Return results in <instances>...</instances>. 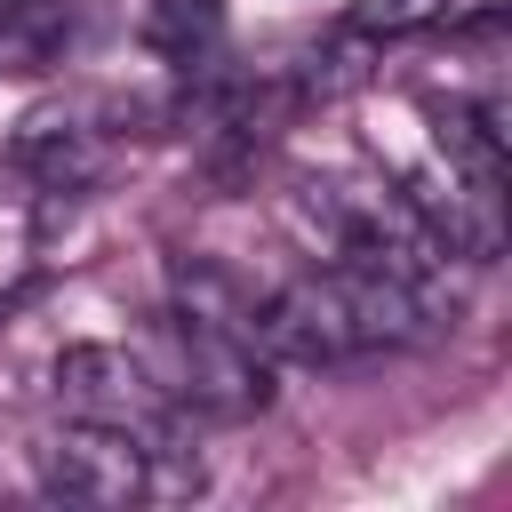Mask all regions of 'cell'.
Instances as JSON below:
<instances>
[{
  "label": "cell",
  "mask_w": 512,
  "mask_h": 512,
  "mask_svg": "<svg viewBox=\"0 0 512 512\" xmlns=\"http://www.w3.org/2000/svg\"><path fill=\"white\" fill-rule=\"evenodd\" d=\"M56 400H64L72 416H88V424H120V432H136V440H160V400H168V384H160L136 352H120V344H72V352L56 360Z\"/></svg>",
  "instance_id": "cell-2"
},
{
  "label": "cell",
  "mask_w": 512,
  "mask_h": 512,
  "mask_svg": "<svg viewBox=\"0 0 512 512\" xmlns=\"http://www.w3.org/2000/svg\"><path fill=\"white\" fill-rule=\"evenodd\" d=\"M216 24H224V8L216 0H152V48L160 56H192L200 40H216Z\"/></svg>",
  "instance_id": "cell-4"
},
{
  "label": "cell",
  "mask_w": 512,
  "mask_h": 512,
  "mask_svg": "<svg viewBox=\"0 0 512 512\" xmlns=\"http://www.w3.org/2000/svg\"><path fill=\"white\" fill-rule=\"evenodd\" d=\"M160 440H136L120 424H88L72 416L48 448H40V480L64 496V504H136L160 488Z\"/></svg>",
  "instance_id": "cell-1"
},
{
  "label": "cell",
  "mask_w": 512,
  "mask_h": 512,
  "mask_svg": "<svg viewBox=\"0 0 512 512\" xmlns=\"http://www.w3.org/2000/svg\"><path fill=\"white\" fill-rule=\"evenodd\" d=\"M64 40V16L48 0H0V72H40Z\"/></svg>",
  "instance_id": "cell-3"
},
{
  "label": "cell",
  "mask_w": 512,
  "mask_h": 512,
  "mask_svg": "<svg viewBox=\"0 0 512 512\" xmlns=\"http://www.w3.org/2000/svg\"><path fill=\"white\" fill-rule=\"evenodd\" d=\"M432 16H448V0H352V24L360 32H416Z\"/></svg>",
  "instance_id": "cell-5"
}]
</instances>
